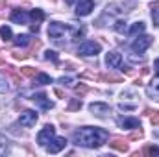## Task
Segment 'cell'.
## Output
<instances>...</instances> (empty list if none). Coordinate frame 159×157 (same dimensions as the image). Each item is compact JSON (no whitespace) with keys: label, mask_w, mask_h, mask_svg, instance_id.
I'll return each instance as SVG.
<instances>
[{"label":"cell","mask_w":159,"mask_h":157,"mask_svg":"<svg viewBox=\"0 0 159 157\" xmlns=\"http://www.w3.org/2000/svg\"><path fill=\"white\" fill-rule=\"evenodd\" d=\"M146 92H148V96H150L152 100L159 102V76L156 79H152V81H150V85H148Z\"/></svg>","instance_id":"7c38bea8"},{"label":"cell","mask_w":159,"mask_h":157,"mask_svg":"<svg viewBox=\"0 0 159 157\" xmlns=\"http://www.w3.org/2000/svg\"><path fill=\"white\" fill-rule=\"evenodd\" d=\"M50 2H56V0H50Z\"/></svg>","instance_id":"d590c367"},{"label":"cell","mask_w":159,"mask_h":157,"mask_svg":"<svg viewBox=\"0 0 159 157\" xmlns=\"http://www.w3.org/2000/svg\"><path fill=\"white\" fill-rule=\"evenodd\" d=\"M7 91V81H6V78L0 74V92H6Z\"/></svg>","instance_id":"f1b7e54d"},{"label":"cell","mask_w":159,"mask_h":157,"mask_svg":"<svg viewBox=\"0 0 159 157\" xmlns=\"http://www.w3.org/2000/svg\"><path fill=\"white\" fill-rule=\"evenodd\" d=\"M152 44V37L150 35H141V37H137V39L133 41V44H131V48L135 50V52H144L148 46Z\"/></svg>","instance_id":"ba28073f"},{"label":"cell","mask_w":159,"mask_h":157,"mask_svg":"<svg viewBox=\"0 0 159 157\" xmlns=\"http://www.w3.org/2000/svg\"><path fill=\"white\" fill-rule=\"evenodd\" d=\"M109 139V133L102 128H81L74 131V142L85 148H98Z\"/></svg>","instance_id":"6da1fadb"},{"label":"cell","mask_w":159,"mask_h":157,"mask_svg":"<svg viewBox=\"0 0 159 157\" xmlns=\"http://www.w3.org/2000/svg\"><path fill=\"white\" fill-rule=\"evenodd\" d=\"M67 34H70L72 41H78L81 35H83V26H74V24H61V22H52L48 26V35L54 41L63 39Z\"/></svg>","instance_id":"7a4b0ae2"},{"label":"cell","mask_w":159,"mask_h":157,"mask_svg":"<svg viewBox=\"0 0 159 157\" xmlns=\"http://www.w3.org/2000/svg\"><path fill=\"white\" fill-rule=\"evenodd\" d=\"M144 32V24L143 22H135L131 28H129V35H139V34H143Z\"/></svg>","instance_id":"ac0fdd59"},{"label":"cell","mask_w":159,"mask_h":157,"mask_svg":"<svg viewBox=\"0 0 159 157\" xmlns=\"http://www.w3.org/2000/svg\"><path fill=\"white\" fill-rule=\"evenodd\" d=\"M59 83H63V85H74V79L72 78H61Z\"/></svg>","instance_id":"4dcf8cb0"},{"label":"cell","mask_w":159,"mask_h":157,"mask_svg":"<svg viewBox=\"0 0 159 157\" xmlns=\"http://www.w3.org/2000/svg\"><path fill=\"white\" fill-rule=\"evenodd\" d=\"M54 135H56V129H54V126H50V124H46L43 129L39 131V135H37V142H39L41 146H46L52 139H54Z\"/></svg>","instance_id":"277c9868"},{"label":"cell","mask_w":159,"mask_h":157,"mask_svg":"<svg viewBox=\"0 0 159 157\" xmlns=\"http://www.w3.org/2000/svg\"><path fill=\"white\" fill-rule=\"evenodd\" d=\"M111 146H113L115 150H119V152H128V139H119V137H115L113 142H111Z\"/></svg>","instance_id":"9a60e30c"},{"label":"cell","mask_w":159,"mask_h":157,"mask_svg":"<svg viewBox=\"0 0 159 157\" xmlns=\"http://www.w3.org/2000/svg\"><path fill=\"white\" fill-rule=\"evenodd\" d=\"M32 100H34L35 104H39L43 109H52V107H54V104L46 98V94H44V92H37V94H34V96H32Z\"/></svg>","instance_id":"8fae6325"},{"label":"cell","mask_w":159,"mask_h":157,"mask_svg":"<svg viewBox=\"0 0 159 157\" xmlns=\"http://www.w3.org/2000/svg\"><path fill=\"white\" fill-rule=\"evenodd\" d=\"M65 146H67V139L65 137H54L50 141V144H46V150H48V154H59Z\"/></svg>","instance_id":"8992f818"},{"label":"cell","mask_w":159,"mask_h":157,"mask_svg":"<svg viewBox=\"0 0 159 157\" xmlns=\"http://www.w3.org/2000/svg\"><path fill=\"white\" fill-rule=\"evenodd\" d=\"M119 126L126 128V129H139L141 128V120L139 118H119Z\"/></svg>","instance_id":"4fadbf2b"},{"label":"cell","mask_w":159,"mask_h":157,"mask_svg":"<svg viewBox=\"0 0 159 157\" xmlns=\"http://www.w3.org/2000/svg\"><path fill=\"white\" fill-rule=\"evenodd\" d=\"M106 63H107L109 69H119L120 65H122V54H119V52H109L106 56Z\"/></svg>","instance_id":"30bf717a"},{"label":"cell","mask_w":159,"mask_h":157,"mask_svg":"<svg viewBox=\"0 0 159 157\" xmlns=\"http://www.w3.org/2000/svg\"><path fill=\"white\" fill-rule=\"evenodd\" d=\"M30 35H26V34H22V35H20V34H19V35H17V37H15V41H13V43H15V44H17V46H26V44H30Z\"/></svg>","instance_id":"2e32d148"},{"label":"cell","mask_w":159,"mask_h":157,"mask_svg":"<svg viewBox=\"0 0 159 157\" xmlns=\"http://www.w3.org/2000/svg\"><path fill=\"white\" fill-rule=\"evenodd\" d=\"M146 113L150 115V122H152L154 126H157L159 124V111H150V109H146Z\"/></svg>","instance_id":"603a6c76"},{"label":"cell","mask_w":159,"mask_h":157,"mask_svg":"<svg viewBox=\"0 0 159 157\" xmlns=\"http://www.w3.org/2000/svg\"><path fill=\"white\" fill-rule=\"evenodd\" d=\"M11 20L17 22V24H28L30 13H24V11H20V9H15V11L11 13Z\"/></svg>","instance_id":"5bb4252c"},{"label":"cell","mask_w":159,"mask_h":157,"mask_svg":"<svg viewBox=\"0 0 159 157\" xmlns=\"http://www.w3.org/2000/svg\"><path fill=\"white\" fill-rule=\"evenodd\" d=\"M89 109H91V113L93 115H96V117L100 118H106L111 115V107L107 105V104H100V102H94V104H91L89 105Z\"/></svg>","instance_id":"5b68a950"},{"label":"cell","mask_w":159,"mask_h":157,"mask_svg":"<svg viewBox=\"0 0 159 157\" xmlns=\"http://www.w3.org/2000/svg\"><path fill=\"white\" fill-rule=\"evenodd\" d=\"M141 135H143V131L139 129V131H135V133H131V135H129V141H135V139H139Z\"/></svg>","instance_id":"1f68e13d"},{"label":"cell","mask_w":159,"mask_h":157,"mask_svg":"<svg viewBox=\"0 0 159 157\" xmlns=\"http://www.w3.org/2000/svg\"><path fill=\"white\" fill-rule=\"evenodd\" d=\"M80 107H81V102H80V100H72V102L69 104V111H76Z\"/></svg>","instance_id":"83f0119b"},{"label":"cell","mask_w":159,"mask_h":157,"mask_svg":"<svg viewBox=\"0 0 159 157\" xmlns=\"http://www.w3.org/2000/svg\"><path fill=\"white\" fill-rule=\"evenodd\" d=\"M30 19H34V22H35V24H39L41 20L44 19V13H43L41 9H34V11L30 13Z\"/></svg>","instance_id":"d6986e66"},{"label":"cell","mask_w":159,"mask_h":157,"mask_svg":"<svg viewBox=\"0 0 159 157\" xmlns=\"http://www.w3.org/2000/svg\"><path fill=\"white\" fill-rule=\"evenodd\" d=\"M154 69H156V72H157V76H159V59L154 61Z\"/></svg>","instance_id":"836d02e7"},{"label":"cell","mask_w":159,"mask_h":157,"mask_svg":"<svg viewBox=\"0 0 159 157\" xmlns=\"http://www.w3.org/2000/svg\"><path fill=\"white\" fill-rule=\"evenodd\" d=\"M20 74H22V76H26V78H32V76L35 78V74H37V72H35V69H32V67H24V69H20Z\"/></svg>","instance_id":"44dd1931"},{"label":"cell","mask_w":159,"mask_h":157,"mask_svg":"<svg viewBox=\"0 0 159 157\" xmlns=\"http://www.w3.org/2000/svg\"><path fill=\"white\" fill-rule=\"evenodd\" d=\"M0 37H2L4 41H9L11 37H13L11 28H9V26H2V28H0Z\"/></svg>","instance_id":"ffe728a7"},{"label":"cell","mask_w":159,"mask_h":157,"mask_svg":"<svg viewBox=\"0 0 159 157\" xmlns=\"http://www.w3.org/2000/svg\"><path fill=\"white\" fill-rule=\"evenodd\" d=\"M37 113L35 111H32V109H28V111H24L20 118H19V122H20V126H24V128H32V126H35V122H37Z\"/></svg>","instance_id":"52a82bcc"},{"label":"cell","mask_w":159,"mask_h":157,"mask_svg":"<svg viewBox=\"0 0 159 157\" xmlns=\"http://www.w3.org/2000/svg\"><path fill=\"white\" fill-rule=\"evenodd\" d=\"M152 17H154V22L159 26V9H154V13H152Z\"/></svg>","instance_id":"d6a6232c"},{"label":"cell","mask_w":159,"mask_h":157,"mask_svg":"<svg viewBox=\"0 0 159 157\" xmlns=\"http://www.w3.org/2000/svg\"><path fill=\"white\" fill-rule=\"evenodd\" d=\"M85 92H87V85H80V87H76V94L83 96Z\"/></svg>","instance_id":"f546056e"},{"label":"cell","mask_w":159,"mask_h":157,"mask_svg":"<svg viewBox=\"0 0 159 157\" xmlns=\"http://www.w3.org/2000/svg\"><path fill=\"white\" fill-rule=\"evenodd\" d=\"M100 44L96 43V41H85L83 44H80L78 48V54L80 56H96L98 52H100Z\"/></svg>","instance_id":"3957f363"},{"label":"cell","mask_w":159,"mask_h":157,"mask_svg":"<svg viewBox=\"0 0 159 157\" xmlns=\"http://www.w3.org/2000/svg\"><path fill=\"white\" fill-rule=\"evenodd\" d=\"M6 152H7V141H6V137L0 135V155H4Z\"/></svg>","instance_id":"cb8c5ba5"},{"label":"cell","mask_w":159,"mask_h":157,"mask_svg":"<svg viewBox=\"0 0 159 157\" xmlns=\"http://www.w3.org/2000/svg\"><path fill=\"white\" fill-rule=\"evenodd\" d=\"M65 2H67V4H69V6H72V4H76V2H78V0H65Z\"/></svg>","instance_id":"e575fe53"},{"label":"cell","mask_w":159,"mask_h":157,"mask_svg":"<svg viewBox=\"0 0 159 157\" xmlns=\"http://www.w3.org/2000/svg\"><path fill=\"white\" fill-rule=\"evenodd\" d=\"M143 154H148V155H159V146H144Z\"/></svg>","instance_id":"7402d4cb"},{"label":"cell","mask_w":159,"mask_h":157,"mask_svg":"<svg viewBox=\"0 0 159 157\" xmlns=\"http://www.w3.org/2000/svg\"><path fill=\"white\" fill-rule=\"evenodd\" d=\"M34 83H37V85H46V83H52V78H50L48 74H35Z\"/></svg>","instance_id":"e0dca14e"},{"label":"cell","mask_w":159,"mask_h":157,"mask_svg":"<svg viewBox=\"0 0 159 157\" xmlns=\"http://www.w3.org/2000/svg\"><path fill=\"white\" fill-rule=\"evenodd\" d=\"M44 57H46V59H52V61H54L56 65L59 63V61H57V54H56V52H52V50H46V54H44Z\"/></svg>","instance_id":"484cf974"},{"label":"cell","mask_w":159,"mask_h":157,"mask_svg":"<svg viewBox=\"0 0 159 157\" xmlns=\"http://www.w3.org/2000/svg\"><path fill=\"white\" fill-rule=\"evenodd\" d=\"M93 9H94V0H83L81 4H78V7H76V15L78 17H85Z\"/></svg>","instance_id":"9c48e42d"},{"label":"cell","mask_w":159,"mask_h":157,"mask_svg":"<svg viewBox=\"0 0 159 157\" xmlns=\"http://www.w3.org/2000/svg\"><path fill=\"white\" fill-rule=\"evenodd\" d=\"M102 79H106V81H115V83H120L122 79L119 76H113V74H104V76H100Z\"/></svg>","instance_id":"4316f807"},{"label":"cell","mask_w":159,"mask_h":157,"mask_svg":"<svg viewBox=\"0 0 159 157\" xmlns=\"http://www.w3.org/2000/svg\"><path fill=\"white\" fill-rule=\"evenodd\" d=\"M115 30H117L119 34H124V32H126V20H117V22H115Z\"/></svg>","instance_id":"d4e9b609"}]
</instances>
